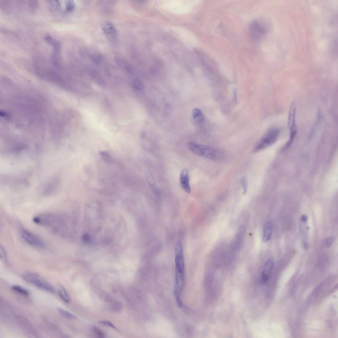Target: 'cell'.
<instances>
[{
  "label": "cell",
  "instance_id": "cell-1",
  "mask_svg": "<svg viewBox=\"0 0 338 338\" xmlns=\"http://www.w3.org/2000/svg\"><path fill=\"white\" fill-rule=\"evenodd\" d=\"M67 217L62 213H48L37 215L33 219L35 224L51 229L53 232L64 234L66 229Z\"/></svg>",
  "mask_w": 338,
  "mask_h": 338
},
{
  "label": "cell",
  "instance_id": "cell-2",
  "mask_svg": "<svg viewBox=\"0 0 338 338\" xmlns=\"http://www.w3.org/2000/svg\"><path fill=\"white\" fill-rule=\"evenodd\" d=\"M190 151L197 155L212 160H218L223 157V153L220 150L206 145L190 142L188 144Z\"/></svg>",
  "mask_w": 338,
  "mask_h": 338
},
{
  "label": "cell",
  "instance_id": "cell-3",
  "mask_svg": "<svg viewBox=\"0 0 338 338\" xmlns=\"http://www.w3.org/2000/svg\"><path fill=\"white\" fill-rule=\"evenodd\" d=\"M249 32L252 39L255 41L261 40L266 35L268 28L266 23L261 19H256L250 23Z\"/></svg>",
  "mask_w": 338,
  "mask_h": 338
},
{
  "label": "cell",
  "instance_id": "cell-4",
  "mask_svg": "<svg viewBox=\"0 0 338 338\" xmlns=\"http://www.w3.org/2000/svg\"><path fill=\"white\" fill-rule=\"evenodd\" d=\"M23 278L27 282L37 287L52 293L54 292L53 286L38 274L29 272L23 275Z\"/></svg>",
  "mask_w": 338,
  "mask_h": 338
},
{
  "label": "cell",
  "instance_id": "cell-5",
  "mask_svg": "<svg viewBox=\"0 0 338 338\" xmlns=\"http://www.w3.org/2000/svg\"><path fill=\"white\" fill-rule=\"evenodd\" d=\"M280 131V130L277 128H272L269 130L256 145L254 151H261L274 144L278 139Z\"/></svg>",
  "mask_w": 338,
  "mask_h": 338
},
{
  "label": "cell",
  "instance_id": "cell-6",
  "mask_svg": "<svg viewBox=\"0 0 338 338\" xmlns=\"http://www.w3.org/2000/svg\"><path fill=\"white\" fill-rule=\"evenodd\" d=\"M20 234L23 240L31 246L39 248L45 247L43 241L36 234L23 229L21 230Z\"/></svg>",
  "mask_w": 338,
  "mask_h": 338
},
{
  "label": "cell",
  "instance_id": "cell-7",
  "mask_svg": "<svg viewBox=\"0 0 338 338\" xmlns=\"http://www.w3.org/2000/svg\"><path fill=\"white\" fill-rule=\"evenodd\" d=\"M101 29L107 38L110 40L116 39L118 36V32L115 26L110 22L102 23Z\"/></svg>",
  "mask_w": 338,
  "mask_h": 338
},
{
  "label": "cell",
  "instance_id": "cell-8",
  "mask_svg": "<svg viewBox=\"0 0 338 338\" xmlns=\"http://www.w3.org/2000/svg\"><path fill=\"white\" fill-rule=\"evenodd\" d=\"M296 106L294 102L291 104L288 115V126L290 134H296L297 132V127L295 121Z\"/></svg>",
  "mask_w": 338,
  "mask_h": 338
},
{
  "label": "cell",
  "instance_id": "cell-9",
  "mask_svg": "<svg viewBox=\"0 0 338 338\" xmlns=\"http://www.w3.org/2000/svg\"><path fill=\"white\" fill-rule=\"evenodd\" d=\"M53 51L51 55V62L52 64L59 70H62V66L60 63V53L61 46L59 42L57 41L53 46Z\"/></svg>",
  "mask_w": 338,
  "mask_h": 338
},
{
  "label": "cell",
  "instance_id": "cell-10",
  "mask_svg": "<svg viewBox=\"0 0 338 338\" xmlns=\"http://www.w3.org/2000/svg\"><path fill=\"white\" fill-rule=\"evenodd\" d=\"M180 183L182 189L188 193L191 191L190 178L188 170L184 169L181 171L180 176Z\"/></svg>",
  "mask_w": 338,
  "mask_h": 338
},
{
  "label": "cell",
  "instance_id": "cell-11",
  "mask_svg": "<svg viewBox=\"0 0 338 338\" xmlns=\"http://www.w3.org/2000/svg\"><path fill=\"white\" fill-rule=\"evenodd\" d=\"M274 261L270 259L266 263L262 271L261 281L262 283H265L269 279L274 268Z\"/></svg>",
  "mask_w": 338,
  "mask_h": 338
},
{
  "label": "cell",
  "instance_id": "cell-12",
  "mask_svg": "<svg viewBox=\"0 0 338 338\" xmlns=\"http://www.w3.org/2000/svg\"><path fill=\"white\" fill-rule=\"evenodd\" d=\"M273 232V226L270 222H266L265 225L263 236L262 237V241L266 243L270 239Z\"/></svg>",
  "mask_w": 338,
  "mask_h": 338
},
{
  "label": "cell",
  "instance_id": "cell-13",
  "mask_svg": "<svg viewBox=\"0 0 338 338\" xmlns=\"http://www.w3.org/2000/svg\"><path fill=\"white\" fill-rule=\"evenodd\" d=\"M58 289L59 295L63 301L67 303H69L70 298L69 295L63 286L61 285H59Z\"/></svg>",
  "mask_w": 338,
  "mask_h": 338
},
{
  "label": "cell",
  "instance_id": "cell-14",
  "mask_svg": "<svg viewBox=\"0 0 338 338\" xmlns=\"http://www.w3.org/2000/svg\"><path fill=\"white\" fill-rule=\"evenodd\" d=\"M245 233V228L243 226H241L239 230L236 240V245L237 248L238 249L240 247L241 242L243 237L244 234Z\"/></svg>",
  "mask_w": 338,
  "mask_h": 338
},
{
  "label": "cell",
  "instance_id": "cell-15",
  "mask_svg": "<svg viewBox=\"0 0 338 338\" xmlns=\"http://www.w3.org/2000/svg\"><path fill=\"white\" fill-rule=\"evenodd\" d=\"M192 116L195 120L197 122H201L204 120L202 112L199 109H195L192 111Z\"/></svg>",
  "mask_w": 338,
  "mask_h": 338
},
{
  "label": "cell",
  "instance_id": "cell-16",
  "mask_svg": "<svg viewBox=\"0 0 338 338\" xmlns=\"http://www.w3.org/2000/svg\"><path fill=\"white\" fill-rule=\"evenodd\" d=\"M146 177L150 187L154 192H157L158 188L156 183L151 174L148 172L146 175Z\"/></svg>",
  "mask_w": 338,
  "mask_h": 338
},
{
  "label": "cell",
  "instance_id": "cell-17",
  "mask_svg": "<svg viewBox=\"0 0 338 338\" xmlns=\"http://www.w3.org/2000/svg\"><path fill=\"white\" fill-rule=\"evenodd\" d=\"M11 1H0V7L2 10L6 12H9L11 10Z\"/></svg>",
  "mask_w": 338,
  "mask_h": 338
},
{
  "label": "cell",
  "instance_id": "cell-18",
  "mask_svg": "<svg viewBox=\"0 0 338 338\" xmlns=\"http://www.w3.org/2000/svg\"><path fill=\"white\" fill-rule=\"evenodd\" d=\"M58 311L61 315L65 318L70 320H76L77 319V317L76 316L63 309L59 308Z\"/></svg>",
  "mask_w": 338,
  "mask_h": 338
},
{
  "label": "cell",
  "instance_id": "cell-19",
  "mask_svg": "<svg viewBox=\"0 0 338 338\" xmlns=\"http://www.w3.org/2000/svg\"><path fill=\"white\" fill-rule=\"evenodd\" d=\"M12 289L17 293L26 296L29 295V292L27 290L20 287V286H14L12 287Z\"/></svg>",
  "mask_w": 338,
  "mask_h": 338
},
{
  "label": "cell",
  "instance_id": "cell-20",
  "mask_svg": "<svg viewBox=\"0 0 338 338\" xmlns=\"http://www.w3.org/2000/svg\"><path fill=\"white\" fill-rule=\"evenodd\" d=\"M65 10L67 12L70 13L74 11L76 8V4L72 0L66 1L65 3Z\"/></svg>",
  "mask_w": 338,
  "mask_h": 338
},
{
  "label": "cell",
  "instance_id": "cell-21",
  "mask_svg": "<svg viewBox=\"0 0 338 338\" xmlns=\"http://www.w3.org/2000/svg\"><path fill=\"white\" fill-rule=\"evenodd\" d=\"M99 154L102 159L105 162L109 163L112 162V159L110 155L107 152L104 151H101Z\"/></svg>",
  "mask_w": 338,
  "mask_h": 338
},
{
  "label": "cell",
  "instance_id": "cell-22",
  "mask_svg": "<svg viewBox=\"0 0 338 338\" xmlns=\"http://www.w3.org/2000/svg\"><path fill=\"white\" fill-rule=\"evenodd\" d=\"M49 4L53 10H59L60 8V4L58 1H49Z\"/></svg>",
  "mask_w": 338,
  "mask_h": 338
},
{
  "label": "cell",
  "instance_id": "cell-23",
  "mask_svg": "<svg viewBox=\"0 0 338 338\" xmlns=\"http://www.w3.org/2000/svg\"><path fill=\"white\" fill-rule=\"evenodd\" d=\"M93 330L96 335L100 338H104L105 334L99 328L95 326L93 327Z\"/></svg>",
  "mask_w": 338,
  "mask_h": 338
},
{
  "label": "cell",
  "instance_id": "cell-24",
  "mask_svg": "<svg viewBox=\"0 0 338 338\" xmlns=\"http://www.w3.org/2000/svg\"><path fill=\"white\" fill-rule=\"evenodd\" d=\"M0 255H1V259L2 261L5 262L6 261L7 255L6 251L4 249L2 246L0 249Z\"/></svg>",
  "mask_w": 338,
  "mask_h": 338
},
{
  "label": "cell",
  "instance_id": "cell-25",
  "mask_svg": "<svg viewBox=\"0 0 338 338\" xmlns=\"http://www.w3.org/2000/svg\"><path fill=\"white\" fill-rule=\"evenodd\" d=\"M29 6L33 9H35L38 7L39 6V2L38 1L35 0H31L28 1Z\"/></svg>",
  "mask_w": 338,
  "mask_h": 338
},
{
  "label": "cell",
  "instance_id": "cell-26",
  "mask_svg": "<svg viewBox=\"0 0 338 338\" xmlns=\"http://www.w3.org/2000/svg\"><path fill=\"white\" fill-rule=\"evenodd\" d=\"M241 184L243 190V194H245L247 190V181L245 178H243L241 179Z\"/></svg>",
  "mask_w": 338,
  "mask_h": 338
},
{
  "label": "cell",
  "instance_id": "cell-27",
  "mask_svg": "<svg viewBox=\"0 0 338 338\" xmlns=\"http://www.w3.org/2000/svg\"><path fill=\"white\" fill-rule=\"evenodd\" d=\"M45 39L47 42L52 46L55 43L56 41L53 38L49 35H47L45 37Z\"/></svg>",
  "mask_w": 338,
  "mask_h": 338
},
{
  "label": "cell",
  "instance_id": "cell-28",
  "mask_svg": "<svg viewBox=\"0 0 338 338\" xmlns=\"http://www.w3.org/2000/svg\"><path fill=\"white\" fill-rule=\"evenodd\" d=\"M99 323L105 325L108 327H111L114 328V329H116V327L115 326L111 323V322L107 321H101L99 322Z\"/></svg>",
  "mask_w": 338,
  "mask_h": 338
},
{
  "label": "cell",
  "instance_id": "cell-29",
  "mask_svg": "<svg viewBox=\"0 0 338 338\" xmlns=\"http://www.w3.org/2000/svg\"><path fill=\"white\" fill-rule=\"evenodd\" d=\"M334 238L332 237H328L326 241V245L328 247H331L334 242Z\"/></svg>",
  "mask_w": 338,
  "mask_h": 338
},
{
  "label": "cell",
  "instance_id": "cell-30",
  "mask_svg": "<svg viewBox=\"0 0 338 338\" xmlns=\"http://www.w3.org/2000/svg\"><path fill=\"white\" fill-rule=\"evenodd\" d=\"M135 86L138 90H141L142 89L143 86L141 82L138 81H136L134 82Z\"/></svg>",
  "mask_w": 338,
  "mask_h": 338
},
{
  "label": "cell",
  "instance_id": "cell-31",
  "mask_svg": "<svg viewBox=\"0 0 338 338\" xmlns=\"http://www.w3.org/2000/svg\"><path fill=\"white\" fill-rule=\"evenodd\" d=\"M301 220L303 222H307L308 217L306 215H303L302 216Z\"/></svg>",
  "mask_w": 338,
  "mask_h": 338
}]
</instances>
